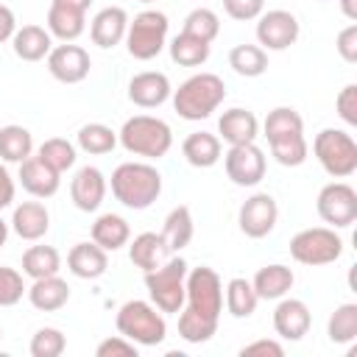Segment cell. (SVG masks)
Masks as SVG:
<instances>
[{
	"instance_id": "cell-1",
	"label": "cell",
	"mask_w": 357,
	"mask_h": 357,
	"mask_svg": "<svg viewBox=\"0 0 357 357\" xmlns=\"http://www.w3.org/2000/svg\"><path fill=\"white\" fill-rule=\"evenodd\" d=\"M178 312V335L187 343H206L218 332L223 312V282L212 268L201 265L187 271L184 307Z\"/></svg>"
},
{
	"instance_id": "cell-2",
	"label": "cell",
	"mask_w": 357,
	"mask_h": 357,
	"mask_svg": "<svg viewBox=\"0 0 357 357\" xmlns=\"http://www.w3.org/2000/svg\"><path fill=\"white\" fill-rule=\"evenodd\" d=\"M226 100V84L215 73H195L173 89V109L181 120H206Z\"/></svg>"
},
{
	"instance_id": "cell-3",
	"label": "cell",
	"mask_w": 357,
	"mask_h": 357,
	"mask_svg": "<svg viewBox=\"0 0 357 357\" xmlns=\"http://www.w3.org/2000/svg\"><path fill=\"white\" fill-rule=\"evenodd\" d=\"M162 192V173L148 162H123L112 173V195L128 209H148Z\"/></svg>"
},
{
	"instance_id": "cell-4",
	"label": "cell",
	"mask_w": 357,
	"mask_h": 357,
	"mask_svg": "<svg viewBox=\"0 0 357 357\" xmlns=\"http://www.w3.org/2000/svg\"><path fill=\"white\" fill-rule=\"evenodd\" d=\"M117 142L134 156L162 159L173 148V131L162 117L134 114L123 123V128L117 134Z\"/></svg>"
},
{
	"instance_id": "cell-5",
	"label": "cell",
	"mask_w": 357,
	"mask_h": 357,
	"mask_svg": "<svg viewBox=\"0 0 357 357\" xmlns=\"http://www.w3.org/2000/svg\"><path fill=\"white\" fill-rule=\"evenodd\" d=\"M114 326L123 337L134 340L137 346H159L167 335L165 315L153 304L139 301V298H131L117 310Z\"/></svg>"
},
{
	"instance_id": "cell-6",
	"label": "cell",
	"mask_w": 357,
	"mask_h": 357,
	"mask_svg": "<svg viewBox=\"0 0 357 357\" xmlns=\"http://www.w3.org/2000/svg\"><path fill=\"white\" fill-rule=\"evenodd\" d=\"M312 153L332 178H349L357 170V142L343 128L318 131L312 139Z\"/></svg>"
},
{
	"instance_id": "cell-7",
	"label": "cell",
	"mask_w": 357,
	"mask_h": 357,
	"mask_svg": "<svg viewBox=\"0 0 357 357\" xmlns=\"http://www.w3.org/2000/svg\"><path fill=\"white\" fill-rule=\"evenodd\" d=\"M187 262L181 257L165 259L159 268L145 273V287L151 304L159 312H178L184 307V282H187Z\"/></svg>"
},
{
	"instance_id": "cell-8",
	"label": "cell",
	"mask_w": 357,
	"mask_h": 357,
	"mask_svg": "<svg viewBox=\"0 0 357 357\" xmlns=\"http://www.w3.org/2000/svg\"><path fill=\"white\" fill-rule=\"evenodd\" d=\"M167 17L156 8L139 11L134 20H128V31H126V47L128 56L137 61H151L156 59L165 45H167Z\"/></svg>"
},
{
	"instance_id": "cell-9",
	"label": "cell",
	"mask_w": 357,
	"mask_h": 357,
	"mask_svg": "<svg viewBox=\"0 0 357 357\" xmlns=\"http://www.w3.org/2000/svg\"><path fill=\"white\" fill-rule=\"evenodd\" d=\"M340 254H343V240L332 226H310L293 234L290 240V257L310 268L329 265Z\"/></svg>"
},
{
	"instance_id": "cell-10",
	"label": "cell",
	"mask_w": 357,
	"mask_h": 357,
	"mask_svg": "<svg viewBox=\"0 0 357 357\" xmlns=\"http://www.w3.org/2000/svg\"><path fill=\"white\" fill-rule=\"evenodd\" d=\"M315 209L332 229H346L357 220V190L346 181H329L326 187H321Z\"/></svg>"
},
{
	"instance_id": "cell-11",
	"label": "cell",
	"mask_w": 357,
	"mask_h": 357,
	"mask_svg": "<svg viewBox=\"0 0 357 357\" xmlns=\"http://www.w3.org/2000/svg\"><path fill=\"white\" fill-rule=\"evenodd\" d=\"M223 167L231 184L237 187H254L265 178V153L257 142H243V145H229L223 153Z\"/></svg>"
},
{
	"instance_id": "cell-12",
	"label": "cell",
	"mask_w": 357,
	"mask_h": 357,
	"mask_svg": "<svg viewBox=\"0 0 357 357\" xmlns=\"http://www.w3.org/2000/svg\"><path fill=\"white\" fill-rule=\"evenodd\" d=\"M301 28L296 14L284 11V8H273V11H262L257 17V42L262 50H287L290 45H296Z\"/></svg>"
},
{
	"instance_id": "cell-13",
	"label": "cell",
	"mask_w": 357,
	"mask_h": 357,
	"mask_svg": "<svg viewBox=\"0 0 357 357\" xmlns=\"http://www.w3.org/2000/svg\"><path fill=\"white\" fill-rule=\"evenodd\" d=\"M276 220H279V206H276V198L268 192H254L251 198L243 201V206L237 212L240 231L251 240L268 237L273 231Z\"/></svg>"
},
{
	"instance_id": "cell-14",
	"label": "cell",
	"mask_w": 357,
	"mask_h": 357,
	"mask_svg": "<svg viewBox=\"0 0 357 357\" xmlns=\"http://www.w3.org/2000/svg\"><path fill=\"white\" fill-rule=\"evenodd\" d=\"M89 67H92V59L81 45L64 42L50 47L47 53V73L61 84H81L89 75Z\"/></svg>"
},
{
	"instance_id": "cell-15",
	"label": "cell",
	"mask_w": 357,
	"mask_h": 357,
	"mask_svg": "<svg viewBox=\"0 0 357 357\" xmlns=\"http://www.w3.org/2000/svg\"><path fill=\"white\" fill-rule=\"evenodd\" d=\"M170 95H173V86H170V78L165 73L145 70V73H137L128 81V100L139 109H156Z\"/></svg>"
},
{
	"instance_id": "cell-16",
	"label": "cell",
	"mask_w": 357,
	"mask_h": 357,
	"mask_svg": "<svg viewBox=\"0 0 357 357\" xmlns=\"http://www.w3.org/2000/svg\"><path fill=\"white\" fill-rule=\"evenodd\" d=\"M70 198L81 212H95L106 198V176L95 165L78 167L70 181Z\"/></svg>"
},
{
	"instance_id": "cell-17",
	"label": "cell",
	"mask_w": 357,
	"mask_h": 357,
	"mask_svg": "<svg viewBox=\"0 0 357 357\" xmlns=\"http://www.w3.org/2000/svg\"><path fill=\"white\" fill-rule=\"evenodd\" d=\"M312 315L310 307L301 298H279L276 310H273V329L282 340H301L310 332Z\"/></svg>"
},
{
	"instance_id": "cell-18",
	"label": "cell",
	"mask_w": 357,
	"mask_h": 357,
	"mask_svg": "<svg viewBox=\"0 0 357 357\" xmlns=\"http://www.w3.org/2000/svg\"><path fill=\"white\" fill-rule=\"evenodd\" d=\"M20 184L28 195L33 198H50L59 192V184H61V173H56L50 165H45L39 156H28L25 162H20Z\"/></svg>"
},
{
	"instance_id": "cell-19",
	"label": "cell",
	"mask_w": 357,
	"mask_h": 357,
	"mask_svg": "<svg viewBox=\"0 0 357 357\" xmlns=\"http://www.w3.org/2000/svg\"><path fill=\"white\" fill-rule=\"evenodd\" d=\"M126 31H128V14L126 8L120 6H106L100 8L95 17H92V25H89V36L98 47L109 50L114 45H120L126 39Z\"/></svg>"
},
{
	"instance_id": "cell-20",
	"label": "cell",
	"mask_w": 357,
	"mask_h": 357,
	"mask_svg": "<svg viewBox=\"0 0 357 357\" xmlns=\"http://www.w3.org/2000/svg\"><path fill=\"white\" fill-rule=\"evenodd\" d=\"M11 229L20 240H42L50 229V212L42 201H22L20 206H14L11 215Z\"/></svg>"
},
{
	"instance_id": "cell-21",
	"label": "cell",
	"mask_w": 357,
	"mask_h": 357,
	"mask_svg": "<svg viewBox=\"0 0 357 357\" xmlns=\"http://www.w3.org/2000/svg\"><path fill=\"white\" fill-rule=\"evenodd\" d=\"M218 134L229 142V145H243V142H254L259 137V120L254 112L234 106L226 109L218 120Z\"/></svg>"
},
{
	"instance_id": "cell-22",
	"label": "cell",
	"mask_w": 357,
	"mask_h": 357,
	"mask_svg": "<svg viewBox=\"0 0 357 357\" xmlns=\"http://www.w3.org/2000/svg\"><path fill=\"white\" fill-rule=\"evenodd\" d=\"M170 254H173V251L167 248L162 231H142V234H137V237L128 243V259H131L142 273L159 268Z\"/></svg>"
},
{
	"instance_id": "cell-23",
	"label": "cell",
	"mask_w": 357,
	"mask_h": 357,
	"mask_svg": "<svg viewBox=\"0 0 357 357\" xmlns=\"http://www.w3.org/2000/svg\"><path fill=\"white\" fill-rule=\"evenodd\" d=\"M67 268L78 279H100L109 268V257L98 243H75L67 254Z\"/></svg>"
},
{
	"instance_id": "cell-24",
	"label": "cell",
	"mask_w": 357,
	"mask_h": 357,
	"mask_svg": "<svg viewBox=\"0 0 357 357\" xmlns=\"http://www.w3.org/2000/svg\"><path fill=\"white\" fill-rule=\"evenodd\" d=\"M293 282H296L293 271H290L287 265L273 262V265H265V268H259V271L254 273L251 287H254V293H257L259 301H279L282 296L290 293Z\"/></svg>"
},
{
	"instance_id": "cell-25",
	"label": "cell",
	"mask_w": 357,
	"mask_h": 357,
	"mask_svg": "<svg viewBox=\"0 0 357 357\" xmlns=\"http://www.w3.org/2000/svg\"><path fill=\"white\" fill-rule=\"evenodd\" d=\"M28 301L39 312H56L70 301V284L59 273L33 279V284L28 287Z\"/></svg>"
},
{
	"instance_id": "cell-26",
	"label": "cell",
	"mask_w": 357,
	"mask_h": 357,
	"mask_svg": "<svg viewBox=\"0 0 357 357\" xmlns=\"http://www.w3.org/2000/svg\"><path fill=\"white\" fill-rule=\"evenodd\" d=\"M86 11L81 8H73V6H64V3H50L47 8V31L50 36L61 39V42H75L84 28H86Z\"/></svg>"
},
{
	"instance_id": "cell-27",
	"label": "cell",
	"mask_w": 357,
	"mask_h": 357,
	"mask_svg": "<svg viewBox=\"0 0 357 357\" xmlns=\"http://www.w3.org/2000/svg\"><path fill=\"white\" fill-rule=\"evenodd\" d=\"M11 45L22 61H42V59H47V53L53 47V36L42 25H22L14 31Z\"/></svg>"
},
{
	"instance_id": "cell-28",
	"label": "cell",
	"mask_w": 357,
	"mask_h": 357,
	"mask_svg": "<svg viewBox=\"0 0 357 357\" xmlns=\"http://www.w3.org/2000/svg\"><path fill=\"white\" fill-rule=\"evenodd\" d=\"M181 153L192 167H212L220 162V153H223L220 137L209 131H192L190 137H184Z\"/></svg>"
},
{
	"instance_id": "cell-29",
	"label": "cell",
	"mask_w": 357,
	"mask_h": 357,
	"mask_svg": "<svg viewBox=\"0 0 357 357\" xmlns=\"http://www.w3.org/2000/svg\"><path fill=\"white\" fill-rule=\"evenodd\" d=\"M128 240H131V229H128L126 218H120L114 212H103L92 223V243H98L106 254L128 245Z\"/></svg>"
},
{
	"instance_id": "cell-30",
	"label": "cell",
	"mask_w": 357,
	"mask_h": 357,
	"mask_svg": "<svg viewBox=\"0 0 357 357\" xmlns=\"http://www.w3.org/2000/svg\"><path fill=\"white\" fill-rule=\"evenodd\" d=\"M192 231H195V223H192V212L190 206H173L165 218V226H162V237L167 243L170 251H181L190 245L192 240Z\"/></svg>"
},
{
	"instance_id": "cell-31",
	"label": "cell",
	"mask_w": 357,
	"mask_h": 357,
	"mask_svg": "<svg viewBox=\"0 0 357 357\" xmlns=\"http://www.w3.org/2000/svg\"><path fill=\"white\" fill-rule=\"evenodd\" d=\"M33 153V137L25 126H17V123H8L0 128V159L3 162H25L28 156Z\"/></svg>"
},
{
	"instance_id": "cell-32",
	"label": "cell",
	"mask_w": 357,
	"mask_h": 357,
	"mask_svg": "<svg viewBox=\"0 0 357 357\" xmlns=\"http://www.w3.org/2000/svg\"><path fill=\"white\" fill-rule=\"evenodd\" d=\"M265 139L276 142V139H287L296 134H304V120L293 106H276L273 112H268L265 123H262Z\"/></svg>"
},
{
	"instance_id": "cell-33",
	"label": "cell",
	"mask_w": 357,
	"mask_h": 357,
	"mask_svg": "<svg viewBox=\"0 0 357 357\" xmlns=\"http://www.w3.org/2000/svg\"><path fill=\"white\" fill-rule=\"evenodd\" d=\"M229 67L237 73V75H245V78H257L268 70V53L259 47V45H234L229 50Z\"/></svg>"
},
{
	"instance_id": "cell-34",
	"label": "cell",
	"mask_w": 357,
	"mask_h": 357,
	"mask_svg": "<svg viewBox=\"0 0 357 357\" xmlns=\"http://www.w3.org/2000/svg\"><path fill=\"white\" fill-rule=\"evenodd\" d=\"M61 271V254L53 245H31L22 254V273L31 279L53 276Z\"/></svg>"
},
{
	"instance_id": "cell-35",
	"label": "cell",
	"mask_w": 357,
	"mask_h": 357,
	"mask_svg": "<svg viewBox=\"0 0 357 357\" xmlns=\"http://www.w3.org/2000/svg\"><path fill=\"white\" fill-rule=\"evenodd\" d=\"M170 47V59L178 64V67H201L206 59H209V42H204V39H195V36H190V33H178V36H173V42L167 45Z\"/></svg>"
},
{
	"instance_id": "cell-36",
	"label": "cell",
	"mask_w": 357,
	"mask_h": 357,
	"mask_svg": "<svg viewBox=\"0 0 357 357\" xmlns=\"http://www.w3.org/2000/svg\"><path fill=\"white\" fill-rule=\"evenodd\" d=\"M257 304H259V298H257L248 279H243V276L229 279V284H226V310H229L231 318H251Z\"/></svg>"
},
{
	"instance_id": "cell-37",
	"label": "cell",
	"mask_w": 357,
	"mask_h": 357,
	"mask_svg": "<svg viewBox=\"0 0 357 357\" xmlns=\"http://www.w3.org/2000/svg\"><path fill=\"white\" fill-rule=\"evenodd\" d=\"M78 148L84 153H92V156H100V153H112L114 145H117V134L103 126V123H86L78 128Z\"/></svg>"
},
{
	"instance_id": "cell-38",
	"label": "cell",
	"mask_w": 357,
	"mask_h": 357,
	"mask_svg": "<svg viewBox=\"0 0 357 357\" xmlns=\"http://www.w3.org/2000/svg\"><path fill=\"white\" fill-rule=\"evenodd\" d=\"M326 335L332 343H351L357 337V304L346 301L335 307V312L326 321Z\"/></svg>"
},
{
	"instance_id": "cell-39",
	"label": "cell",
	"mask_w": 357,
	"mask_h": 357,
	"mask_svg": "<svg viewBox=\"0 0 357 357\" xmlns=\"http://www.w3.org/2000/svg\"><path fill=\"white\" fill-rule=\"evenodd\" d=\"M36 156L45 162V165H50L56 173H64V170H70L73 165H75V145L70 142V139H64V137H50V139H45L42 145H39V151H36Z\"/></svg>"
},
{
	"instance_id": "cell-40",
	"label": "cell",
	"mask_w": 357,
	"mask_h": 357,
	"mask_svg": "<svg viewBox=\"0 0 357 357\" xmlns=\"http://www.w3.org/2000/svg\"><path fill=\"white\" fill-rule=\"evenodd\" d=\"M181 31L212 45V39H215L218 31H220V17H218L212 8L198 6V8H192V11L184 17V28H181Z\"/></svg>"
},
{
	"instance_id": "cell-41",
	"label": "cell",
	"mask_w": 357,
	"mask_h": 357,
	"mask_svg": "<svg viewBox=\"0 0 357 357\" xmlns=\"http://www.w3.org/2000/svg\"><path fill=\"white\" fill-rule=\"evenodd\" d=\"M271 145V153L279 165L284 167H298L307 162V153H310V145L304 139V134H296V137H287V139H276V142H268Z\"/></svg>"
},
{
	"instance_id": "cell-42",
	"label": "cell",
	"mask_w": 357,
	"mask_h": 357,
	"mask_svg": "<svg viewBox=\"0 0 357 357\" xmlns=\"http://www.w3.org/2000/svg\"><path fill=\"white\" fill-rule=\"evenodd\" d=\"M64 349H67V337H64V332L56 329V326H42V329H36L33 337H31V346H28L31 357H59Z\"/></svg>"
},
{
	"instance_id": "cell-43",
	"label": "cell",
	"mask_w": 357,
	"mask_h": 357,
	"mask_svg": "<svg viewBox=\"0 0 357 357\" xmlns=\"http://www.w3.org/2000/svg\"><path fill=\"white\" fill-rule=\"evenodd\" d=\"M22 293H28L22 273L17 268L0 265V307H14L22 298Z\"/></svg>"
},
{
	"instance_id": "cell-44",
	"label": "cell",
	"mask_w": 357,
	"mask_h": 357,
	"mask_svg": "<svg viewBox=\"0 0 357 357\" xmlns=\"http://www.w3.org/2000/svg\"><path fill=\"white\" fill-rule=\"evenodd\" d=\"M262 8H265V0H223V11L237 22L257 20Z\"/></svg>"
},
{
	"instance_id": "cell-45",
	"label": "cell",
	"mask_w": 357,
	"mask_h": 357,
	"mask_svg": "<svg viewBox=\"0 0 357 357\" xmlns=\"http://www.w3.org/2000/svg\"><path fill=\"white\" fill-rule=\"evenodd\" d=\"M335 109L346 126H357V84H346L335 98Z\"/></svg>"
},
{
	"instance_id": "cell-46",
	"label": "cell",
	"mask_w": 357,
	"mask_h": 357,
	"mask_svg": "<svg viewBox=\"0 0 357 357\" xmlns=\"http://www.w3.org/2000/svg\"><path fill=\"white\" fill-rule=\"evenodd\" d=\"M98 357H137V343L123 337V335H114V337H106L98 343L95 349Z\"/></svg>"
},
{
	"instance_id": "cell-47",
	"label": "cell",
	"mask_w": 357,
	"mask_h": 357,
	"mask_svg": "<svg viewBox=\"0 0 357 357\" xmlns=\"http://www.w3.org/2000/svg\"><path fill=\"white\" fill-rule=\"evenodd\" d=\"M335 47H337V53H340V59H343L346 64H354V61H357V22L346 25V28L337 33Z\"/></svg>"
},
{
	"instance_id": "cell-48",
	"label": "cell",
	"mask_w": 357,
	"mask_h": 357,
	"mask_svg": "<svg viewBox=\"0 0 357 357\" xmlns=\"http://www.w3.org/2000/svg\"><path fill=\"white\" fill-rule=\"evenodd\" d=\"M257 354H262V357H282L284 354V346L279 343V340H268V337H262V340H254V343H245L243 349H240V357H257Z\"/></svg>"
},
{
	"instance_id": "cell-49",
	"label": "cell",
	"mask_w": 357,
	"mask_h": 357,
	"mask_svg": "<svg viewBox=\"0 0 357 357\" xmlns=\"http://www.w3.org/2000/svg\"><path fill=\"white\" fill-rule=\"evenodd\" d=\"M14 192H17V184H14L11 173L6 170V165L0 162V209L14 204Z\"/></svg>"
},
{
	"instance_id": "cell-50",
	"label": "cell",
	"mask_w": 357,
	"mask_h": 357,
	"mask_svg": "<svg viewBox=\"0 0 357 357\" xmlns=\"http://www.w3.org/2000/svg\"><path fill=\"white\" fill-rule=\"evenodd\" d=\"M14 31H17L14 11H11L8 6H3V3H0V45H3V42H8V39L14 36Z\"/></svg>"
},
{
	"instance_id": "cell-51",
	"label": "cell",
	"mask_w": 357,
	"mask_h": 357,
	"mask_svg": "<svg viewBox=\"0 0 357 357\" xmlns=\"http://www.w3.org/2000/svg\"><path fill=\"white\" fill-rule=\"evenodd\" d=\"M340 11H343L346 20L357 22V0H340Z\"/></svg>"
},
{
	"instance_id": "cell-52",
	"label": "cell",
	"mask_w": 357,
	"mask_h": 357,
	"mask_svg": "<svg viewBox=\"0 0 357 357\" xmlns=\"http://www.w3.org/2000/svg\"><path fill=\"white\" fill-rule=\"evenodd\" d=\"M53 3H64V6H73V8H81V11H86L92 0H53Z\"/></svg>"
},
{
	"instance_id": "cell-53",
	"label": "cell",
	"mask_w": 357,
	"mask_h": 357,
	"mask_svg": "<svg viewBox=\"0 0 357 357\" xmlns=\"http://www.w3.org/2000/svg\"><path fill=\"white\" fill-rule=\"evenodd\" d=\"M6 240H8V223L0 218V248L6 245Z\"/></svg>"
},
{
	"instance_id": "cell-54",
	"label": "cell",
	"mask_w": 357,
	"mask_h": 357,
	"mask_svg": "<svg viewBox=\"0 0 357 357\" xmlns=\"http://www.w3.org/2000/svg\"><path fill=\"white\" fill-rule=\"evenodd\" d=\"M139 3H153V0H139Z\"/></svg>"
},
{
	"instance_id": "cell-55",
	"label": "cell",
	"mask_w": 357,
	"mask_h": 357,
	"mask_svg": "<svg viewBox=\"0 0 357 357\" xmlns=\"http://www.w3.org/2000/svg\"><path fill=\"white\" fill-rule=\"evenodd\" d=\"M0 337H3V326H0Z\"/></svg>"
}]
</instances>
